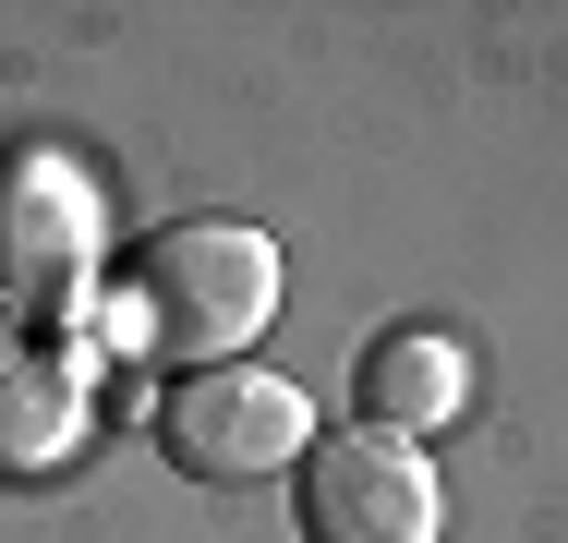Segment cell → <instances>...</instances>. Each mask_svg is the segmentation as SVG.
Returning a JSON list of instances; mask_svg holds the SVG:
<instances>
[{
	"instance_id": "cell-1",
	"label": "cell",
	"mask_w": 568,
	"mask_h": 543,
	"mask_svg": "<svg viewBox=\"0 0 568 543\" xmlns=\"http://www.w3.org/2000/svg\"><path fill=\"white\" fill-rule=\"evenodd\" d=\"M266 315H278V242L242 217H194V229L145 242V266H133V338L194 375L230 362Z\"/></svg>"
},
{
	"instance_id": "cell-2",
	"label": "cell",
	"mask_w": 568,
	"mask_h": 543,
	"mask_svg": "<svg viewBox=\"0 0 568 543\" xmlns=\"http://www.w3.org/2000/svg\"><path fill=\"white\" fill-rule=\"evenodd\" d=\"M158 434H170V459L194 483H278L315 447V411H303V387H278L254 362H206V375H182L158 399Z\"/></svg>"
},
{
	"instance_id": "cell-3",
	"label": "cell",
	"mask_w": 568,
	"mask_h": 543,
	"mask_svg": "<svg viewBox=\"0 0 568 543\" xmlns=\"http://www.w3.org/2000/svg\"><path fill=\"white\" fill-rule=\"evenodd\" d=\"M303 543H436V471L412 434H315L303 447Z\"/></svg>"
},
{
	"instance_id": "cell-4",
	"label": "cell",
	"mask_w": 568,
	"mask_h": 543,
	"mask_svg": "<svg viewBox=\"0 0 568 543\" xmlns=\"http://www.w3.org/2000/svg\"><path fill=\"white\" fill-rule=\"evenodd\" d=\"M363 411H375V434H436V423H459V350L436 338V326L375 338V350H363Z\"/></svg>"
},
{
	"instance_id": "cell-5",
	"label": "cell",
	"mask_w": 568,
	"mask_h": 543,
	"mask_svg": "<svg viewBox=\"0 0 568 543\" xmlns=\"http://www.w3.org/2000/svg\"><path fill=\"white\" fill-rule=\"evenodd\" d=\"M85 434V375L73 362H0V471H49Z\"/></svg>"
}]
</instances>
